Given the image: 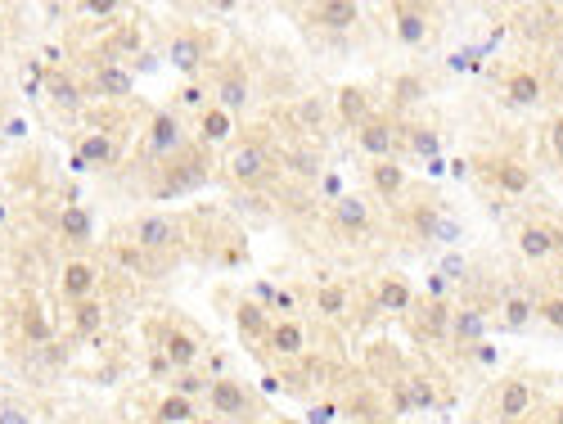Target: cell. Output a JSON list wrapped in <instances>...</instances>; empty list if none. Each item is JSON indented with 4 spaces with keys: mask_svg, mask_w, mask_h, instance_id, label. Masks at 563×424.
Returning <instances> with one entry per match:
<instances>
[{
    "mask_svg": "<svg viewBox=\"0 0 563 424\" xmlns=\"http://www.w3.org/2000/svg\"><path fill=\"white\" fill-rule=\"evenodd\" d=\"M559 244H563V235H559L554 226H545V222H527V226L519 231V253H523L527 262H545Z\"/></svg>",
    "mask_w": 563,
    "mask_h": 424,
    "instance_id": "obj_1",
    "label": "cell"
},
{
    "mask_svg": "<svg viewBox=\"0 0 563 424\" xmlns=\"http://www.w3.org/2000/svg\"><path fill=\"white\" fill-rule=\"evenodd\" d=\"M230 176L239 181V185H248V181H261L266 176V167H270V159H266V150L257 145V140H244V145L230 154Z\"/></svg>",
    "mask_w": 563,
    "mask_h": 424,
    "instance_id": "obj_2",
    "label": "cell"
},
{
    "mask_svg": "<svg viewBox=\"0 0 563 424\" xmlns=\"http://www.w3.org/2000/svg\"><path fill=\"white\" fill-rule=\"evenodd\" d=\"M167 63L176 68V73L194 77L198 68H203V37H198V32H181V37H172V45H167Z\"/></svg>",
    "mask_w": 563,
    "mask_h": 424,
    "instance_id": "obj_3",
    "label": "cell"
},
{
    "mask_svg": "<svg viewBox=\"0 0 563 424\" xmlns=\"http://www.w3.org/2000/svg\"><path fill=\"white\" fill-rule=\"evenodd\" d=\"M131 244H135V249H145V253H163V249L176 244V226H172L167 217H140Z\"/></svg>",
    "mask_w": 563,
    "mask_h": 424,
    "instance_id": "obj_4",
    "label": "cell"
},
{
    "mask_svg": "<svg viewBox=\"0 0 563 424\" xmlns=\"http://www.w3.org/2000/svg\"><path fill=\"white\" fill-rule=\"evenodd\" d=\"M181 145H185L181 122H176L172 113H158V118L149 122V150H154L158 159H167V154H181Z\"/></svg>",
    "mask_w": 563,
    "mask_h": 424,
    "instance_id": "obj_5",
    "label": "cell"
},
{
    "mask_svg": "<svg viewBox=\"0 0 563 424\" xmlns=\"http://www.w3.org/2000/svg\"><path fill=\"white\" fill-rule=\"evenodd\" d=\"M357 140H361V150H366L374 163L392 159V145H397V135H392V126H388L383 118H370V122H361Z\"/></svg>",
    "mask_w": 563,
    "mask_h": 424,
    "instance_id": "obj_6",
    "label": "cell"
},
{
    "mask_svg": "<svg viewBox=\"0 0 563 424\" xmlns=\"http://www.w3.org/2000/svg\"><path fill=\"white\" fill-rule=\"evenodd\" d=\"M207 402H213L217 415H244L248 411V388L239 379H213L207 388Z\"/></svg>",
    "mask_w": 563,
    "mask_h": 424,
    "instance_id": "obj_7",
    "label": "cell"
},
{
    "mask_svg": "<svg viewBox=\"0 0 563 424\" xmlns=\"http://www.w3.org/2000/svg\"><path fill=\"white\" fill-rule=\"evenodd\" d=\"M532 384L527 379H505L501 384V397H496V415L510 424V420H519V415H527V406H532Z\"/></svg>",
    "mask_w": 563,
    "mask_h": 424,
    "instance_id": "obj_8",
    "label": "cell"
},
{
    "mask_svg": "<svg viewBox=\"0 0 563 424\" xmlns=\"http://www.w3.org/2000/svg\"><path fill=\"white\" fill-rule=\"evenodd\" d=\"M163 357H167L172 371H189V366L198 362V338H194L189 330H167V338H163Z\"/></svg>",
    "mask_w": 563,
    "mask_h": 424,
    "instance_id": "obj_9",
    "label": "cell"
},
{
    "mask_svg": "<svg viewBox=\"0 0 563 424\" xmlns=\"http://www.w3.org/2000/svg\"><path fill=\"white\" fill-rule=\"evenodd\" d=\"M59 285H63V294L73 298V303H86V298L95 294V285H100V275H95V266H91V262H68Z\"/></svg>",
    "mask_w": 563,
    "mask_h": 424,
    "instance_id": "obj_10",
    "label": "cell"
},
{
    "mask_svg": "<svg viewBox=\"0 0 563 424\" xmlns=\"http://www.w3.org/2000/svg\"><path fill=\"white\" fill-rule=\"evenodd\" d=\"M59 235L63 240H73V244H91L95 240V222H91V212L82 203H68L59 212Z\"/></svg>",
    "mask_w": 563,
    "mask_h": 424,
    "instance_id": "obj_11",
    "label": "cell"
},
{
    "mask_svg": "<svg viewBox=\"0 0 563 424\" xmlns=\"http://www.w3.org/2000/svg\"><path fill=\"white\" fill-rule=\"evenodd\" d=\"M198 135H203V145H226V140L235 135V118L217 104H207L198 113Z\"/></svg>",
    "mask_w": 563,
    "mask_h": 424,
    "instance_id": "obj_12",
    "label": "cell"
},
{
    "mask_svg": "<svg viewBox=\"0 0 563 424\" xmlns=\"http://www.w3.org/2000/svg\"><path fill=\"white\" fill-rule=\"evenodd\" d=\"M266 343H270V352H279V357H302V347H307V330H302L298 321H279V325H270Z\"/></svg>",
    "mask_w": 563,
    "mask_h": 424,
    "instance_id": "obj_13",
    "label": "cell"
},
{
    "mask_svg": "<svg viewBox=\"0 0 563 424\" xmlns=\"http://www.w3.org/2000/svg\"><path fill=\"white\" fill-rule=\"evenodd\" d=\"M334 222H338L342 231H351V235L370 231V208H366V199H357V194H342V199L334 203Z\"/></svg>",
    "mask_w": 563,
    "mask_h": 424,
    "instance_id": "obj_14",
    "label": "cell"
},
{
    "mask_svg": "<svg viewBox=\"0 0 563 424\" xmlns=\"http://www.w3.org/2000/svg\"><path fill=\"white\" fill-rule=\"evenodd\" d=\"M482 334H487V316L478 312V307H460V312H451V338L455 343H482Z\"/></svg>",
    "mask_w": 563,
    "mask_h": 424,
    "instance_id": "obj_15",
    "label": "cell"
},
{
    "mask_svg": "<svg viewBox=\"0 0 563 424\" xmlns=\"http://www.w3.org/2000/svg\"><path fill=\"white\" fill-rule=\"evenodd\" d=\"M117 159V150H113V140L104 135V131H95V135H86L82 145H77V167H109Z\"/></svg>",
    "mask_w": 563,
    "mask_h": 424,
    "instance_id": "obj_16",
    "label": "cell"
},
{
    "mask_svg": "<svg viewBox=\"0 0 563 424\" xmlns=\"http://www.w3.org/2000/svg\"><path fill=\"white\" fill-rule=\"evenodd\" d=\"M311 19H316L320 28H351V23L361 19V10L351 5V0H325V5L311 10Z\"/></svg>",
    "mask_w": 563,
    "mask_h": 424,
    "instance_id": "obj_17",
    "label": "cell"
},
{
    "mask_svg": "<svg viewBox=\"0 0 563 424\" xmlns=\"http://www.w3.org/2000/svg\"><path fill=\"white\" fill-rule=\"evenodd\" d=\"M338 118H342L347 126L370 122V100H366L361 86H342V91H338Z\"/></svg>",
    "mask_w": 563,
    "mask_h": 424,
    "instance_id": "obj_18",
    "label": "cell"
},
{
    "mask_svg": "<svg viewBox=\"0 0 563 424\" xmlns=\"http://www.w3.org/2000/svg\"><path fill=\"white\" fill-rule=\"evenodd\" d=\"M397 37H401L406 45H419V41L429 37V14L414 10V5H401V10H397Z\"/></svg>",
    "mask_w": 563,
    "mask_h": 424,
    "instance_id": "obj_19",
    "label": "cell"
},
{
    "mask_svg": "<svg viewBox=\"0 0 563 424\" xmlns=\"http://www.w3.org/2000/svg\"><path fill=\"white\" fill-rule=\"evenodd\" d=\"M244 104H248V77H244V73H230V77L217 86V109H226V113L235 118Z\"/></svg>",
    "mask_w": 563,
    "mask_h": 424,
    "instance_id": "obj_20",
    "label": "cell"
},
{
    "mask_svg": "<svg viewBox=\"0 0 563 424\" xmlns=\"http://www.w3.org/2000/svg\"><path fill=\"white\" fill-rule=\"evenodd\" d=\"M235 325H239V334H248V338H266V334H270V316H266L261 303H239Z\"/></svg>",
    "mask_w": 563,
    "mask_h": 424,
    "instance_id": "obj_21",
    "label": "cell"
},
{
    "mask_svg": "<svg viewBox=\"0 0 563 424\" xmlns=\"http://www.w3.org/2000/svg\"><path fill=\"white\" fill-rule=\"evenodd\" d=\"M95 91L100 95H131V73H122V68L117 63H100L95 68Z\"/></svg>",
    "mask_w": 563,
    "mask_h": 424,
    "instance_id": "obj_22",
    "label": "cell"
},
{
    "mask_svg": "<svg viewBox=\"0 0 563 424\" xmlns=\"http://www.w3.org/2000/svg\"><path fill=\"white\" fill-rule=\"evenodd\" d=\"M491 172H496V185L505 190V194H527L532 190V172L523 167V163H496V167H491Z\"/></svg>",
    "mask_w": 563,
    "mask_h": 424,
    "instance_id": "obj_23",
    "label": "cell"
},
{
    "mask_svg": "<svg viewBox=\"0 0 563 424\" xmlns=\"http://www.w3.org/2000/svg\"><path fill=\"white\" fill-rule=\"evenodd\" d=\"M424 316L414 321V330L419 334H429V338H442V334H451V307L446 303H429V307H419Z\"/></svg>",
    "mask_w": 563,
    "mask_h": 424,
    "instance_id": "obj_24",
    "label": "cell"
},
{
    "mask_svg": "<svg viewBox=\"0 0 563 424\" xmlns=\"http://www.w3.org/2000/svg\"><path fill=\"white\" fill-rule=\"evenodd\" d=\"M370 185H374L383 199H392V194H401V185H406V172H401L392 159H383V163H374V167H370Z\"/></svg>",
    "mask_w": 563,
    "mask_h": 424,
    "instance_id": "obj_25",
    "label": "cell"
},
{
    "mask_svg": "<svg viewBox=\"0 0 563 424\" xmlns=\"http://www.w3.org/2000/svg\"><path fill=\"white\" fill-rule=\"evenodd\" d=\"M410 303H414V294H410V285L406 280H383V289H379V307L383 312H410Z\"/></svg>",
    "mask_w": 563,
    "mask_h": 424,
    "instance_id": "obj_26",
    "label": "cell"
},
{
    "mask_svg": "<svg viewBox=\"0 0 563 424\" xmlns=\"http://www.w3.org/2000/svg\"><path fill=\"white\" fill-rule=\"evenodd\" d=\"M505 91H510V104H523V109H532V104L541 100V77H536V73H514Z\"/></svg>",
    "mask_w": 563,
    "mask_h": 424,
    "instance_id": "obj_27",
    "label": "cell"
},
{
    "mask_svg": "<svg viewBox=\"0 0 563 424\" xmlns=\"http://www.w3.org/2000/svg\"><path fill=\"white\" fill-rule=\"evenodd\" d=\"M194 420V402L181 397V393H167L158 402V424H189Z\"/></svg>",
    "mask_w": 563,
    "mask_h": 424,
    "instance_id": "obj_28",
    "label": "cell"
},
{
    "mask_svg": "<svg viewBox=\"0 0 563 424\" xmlns=\"http://www.w3.org/2000/svg\"><path fill=\"white\" fill-rule=\"evenodd\" d=\"M532 316H536V303L532 298H523V294L505 298V330H527Z\"/></svg>",
    "mask_w": 563,
    "mask_h": 424,
    "instance_id": "obj_29",
    "label": "cell"
},
{
    "mask_svg": "<svg viewBox=\"0 0 563 424\" xmlns=\"http://www.w3.org/2000/svg\"><path fill=\"white\" fill-rule=\"evenodd\" d=\"M45 95H50V100H54V104H59V109H68V113H73V109H77V104H82V95H77V86H73V82H68V77H63V73H59V77H50V82H45Z\"/></svg>",
    "mask_w": 563,
    "mask_h": 424,
    "instance_id": "obj_30",
    "label": "cell"
},
{
    "mask_svg": "<svg viewBox=\"0 0 563 424\" xmlns=\"http://www.w3.org/2000/svg\"><path fill=\"white\" fill-rule=\"evenodd\" d=\"M410 150L424 159V163H433L438 150H442V140H438V131H429V126H414V131H410Z\"/></svg>",
    "mask_w": 563,
    "mask_h": 424,
    "instance_id": "obj_31",
    "label": "cell"
},
{
    "mask_svg": "<svg viewBox=\"0 0 563 424\" xmlns=\"http://www.w3.org/2000/svg\"><path fill=\"white\" fill-rule=\"evenodd\" d=\"M316 307H320V316H329V321L342 316V312H347V289H342V285H325L320 298H316Z\"/></svg>",
    "mask_w": 563,
    "mask_h": 424,
    "instance_id": "obj_32",
    "label": "cell"
},
{
    "mask_svg": "<svg viewBox=\"0 0 563 424\" xmlns=\"http://www.w3.org/2000/svg\"><path fill=\"white\" fill-rule=\"evenodd\" d=\"M438 402V393H433V379H410L406 384V406H433Z\"/></svg>",
    "mask_w": 563,
    "mask_h": 424,
    "instance_id": "obj_33",
    "label": "cell"
},
{
    "mask_svg": "<svg viewBox=\"0 0 563 424\" xmlns=\"http://www.w3.org/2000/svg\"><path fill=\"white\" fill-rule=\"evenodd\" d=\"M536 316H541L550 330H559V334H563V294H550V298H541V303H536Z\"/></svg>",
    "mask_w": 563,
    "mask_h": 424,
    "instance_id": "obj_34",
    "label": "cell"
},
{
    "mask_svg": "<svg viewBox=\"0 0 563 424\" xmlns=\"http://www.w3.org/2000/svg\"><path fill=\"white\" fill-rule=\"evenodd\" d=\"M100 325H104V307H100V303H91V298H86V303H77V330H82V334H95Z\"/></svg>",
    "mask_w": 563,
    "mask_h": 424,
    "instance_id": "obj_35",
    "label": "cell"
},
{
    "mask_svg": "<svg viewBox=\"0 0 563 424\" xmlns=\"http://www.w3.org/2000/svg\"><path fill=\"white\" fill-rule=\"evenodd\" d=\"M117 262H122L126 271H149V257H145V249H135V244H122V249H117Z\"/></svg>",
    "mask_w": 563,
    "mask_h": 424,
    "instance_id": "obj_36",
    "label": "cell"
},
{
    "mask_svg": "<svg viewBox=\"0 0 563 424\" xmlns=\"http://www.w3.org/2000/svg\"><path fill=\"white\" fill-rule=\"evenodd\" d=\"M207 388H213V379H198V375H181L172 393H181V397H189V402H194V397H198V393H207Z\"/></svg>",
    "mask_w": 563,
    "mask_h": 424,
    "instance_id": "obj_37",
    "label": "cell"
},
{
    "mask_svg": "<svg viewBox=\"0 0 563 424\" xmlns=\"http://www.w3.org/2000/svg\"><path fill=\"white\" fill-rule=\"evenodd\" d=\"M550 154L563 163V118H554V122H550Z\"/></svg>",
    "mask_w": 563,
    "mask_h": 424,
    "instance_id": "obj_38",
    "label": "cell"
},
{
    "mask_svg": "<svg viewBox=\"0 0 563 424\" xmlns=\"http://www.w3.org/2000/svg\"><path fill=\"white\" fill-rule=\"evenodd\" d=\"M438 275H442V280H446V285H451V280H460V275H464V257H460V253H455V257H446V262H442V271H438Z\"/></svg>",
    "mask_w": 563,
    "mask_h": 424,
    "instance_id": "obj_39",
    "label": "cell"
},
{
    "mask_svg": "<svg viewBox=\"0 0 563 424\" xmlns=\"http://www.w3.org/2000/svg\"><path fill=\"white\" fill-rule=\"evenodd\" d=\"M86 14H91V19H113V14H122V10L113 5V0H91Z\"/></svg>",
    "mask_w": 563,
    "mask_h": 424,
    "instance_id": "obj_40",
    "label": "cell"
},
{
    "mask_svg": "<svg viewBox=\"0 0 563 424\" xmlns=\"http://www.w3.org/2000/svg\"><path fill=\"white\" fill-rule=\"evenodd\" d=\"M28 334H32L36 343H45V338H50V325H45L41 316H28Z\"/></svg>",
    "mask_w": 563,
    "mask_h": 424,
    "instance_id": "obj_41",
    "label": "cell"
},
{
    "mask_svg": "<svg viewBox=\"0 0 563 424\" xmlns=\"http://www.w3.org/2000/svg\"><path fill=\"white\" fill-rule=\"evenodd\" d=\"M181 104H189V109H203V86H185V91H181Z\"/></svg>",
    "mask_w": 563,
    "mask_h": 424,
    "instance_id": "obj_42",
    "label": "cell"
},
{
    "mask_svg": "<svg viewBox=\"0 0 563 424\" xmlns=\"http://www.w3.org/2000/svg\"><path fill=\"white\" fill-rule=\"evenodd\" d=\"M298 118H302V122H320V104H316V100H307V104L298 109Z\"/></svg>",
    "mask_w": 563,
    "mask_h": 424,
    "instance_id": "obj_43",
    "label": "cell"
},
{
    "mask_svg": "<svg viewBox=\"0 0 563 424\" xmlns=\"http://www.w3.org/2000/svg\"><path fill=\"white\" fill-rule=\"evenodd\" d=\"M0 424H28V415L14 411V406H5V411H0Z\"/></svg>",
    "mask_w": 563,
    "mask_h": 424,
    "instance_id": "obj_44",
    "label": "cell"
},
{
    "mask_svg": "<svg viewBox=\"0 0 563 424\" xmlns=\"http://www.w3.org/2000/svg\"><path fill=\"white\" fill-rule=\"evenodd\" d=\"M478 362H482V366H496V347H487V343H478Z\"/></svg>",
    "mask_w": 563,
    "mask_h": 424,
    "instance_id": "obj_45",
    "label": "cell"
},
{
    "mask_svg": "<svg viewBox=\"0 0 563 424\" xmlns=\"http://www.w3.org/2000/svg\"><path fill=\"white\" fill-rule=\"evenodd\" d=\"M329 420H334V406H316L311 411V424H329Z\"/></svg>",
    "mask_w": 563,
    "mask_h": 424,
    "instance_id": "obj_46",
    "label": "cell"
},
{
    "mask_svg": "<svg viewBox=\"0 0 563 424\" xmlns=\"http://www.w3.org/2000/svg\"><path fill=\"white\" fill-rule=\"evenodd\" d=\"M446 172H451V176H469V163H464V159H455V163H446Z\"/></svg>",
    "mask_w": 563,
    "mask_h": 424,
    "instance_id": "obj_47",
    "label": "cell"
},
{
    "mask_svg": "<svg viewBox=\"0 0 563 424\" xmlns=\"http://www.w3.org/2000/svg\"><path fill=\"white\" fill-rule=\"evenodd\" d=\"M554 45H559V54H563V23H559V32H554Z\"/></svg>",
    "mask_w": 563,
    "mask_h": 424,
    "instance_id": "obj_48",
    "label": "cell"
},
{
    "mask_svg": "<svg viewBox=\"0 0 563 424\" xmlns=\"http://www.w3.org/2000/svg\"><path fill=\"white\" fill-rule=\"evenodd\" d=\"M554 424H563V406H554Z\"/></svg>",
    "mask_w": 563,
    "mask_h": 424,
    "instance_id": "obj_49",
    "label": "cell"
},
{
    "mask_svg": "<svg viewBox=\"0 0 563 424\" xmlns=\"http://www.w3.org/2000/svg\"><path fill=\"white\" fill-rule=\"evenodd\" d=\"M275 424H298V420H275Z\"/></svg>",
    "mask_w": 563,
    "mask_h": 424,
    "instance_id": "obj_50",
    "label": "cell"
}]
</instances>
